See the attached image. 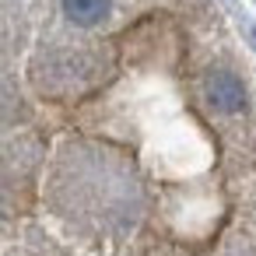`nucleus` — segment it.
Returning a JSON list of instances; mask_svg holds the SVG:
<instances>
[{"label":"nucleus","mask_w":256,"mask_h":256,"mask_svg":"<svg viewBox=\"0 0 256 256\" xmlns=\"http://www.w3.org/2000/svg\"><path fill=\"white\" fill-rule=\"evenodd\" d=\"M204 92H207L210 106L221 112H242L246 109V84L232 70H210L204 81Z\"/></svg>","instance_id":"nucleus-1"},{"label":"nucleus","mask_w":256,"mask_h":256,"mask_svg":"<svg viewBox=\"0 0 256 256\" xmlns=\"http://www.w3.org/2000/svg\"><path fill=\"white\" fill-rule=\"evenodd\" d=\"M64 14L81 28H92L109 14V0H64Z\"/></svg>","instance_id":"nucleus-2"}]
</instances>
